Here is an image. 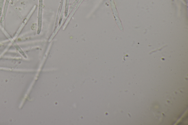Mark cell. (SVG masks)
<instances>
[{
	"mask_svg": "<svg viewBox=\"0 0 188 125\" xmlns=\"http://www.w3.org/2000/svg\"><path fill=\"white\" fill-rule=\"evenodd\" d=\"M10 0H6L4 6V8L3 10L2 13V16L0 20V22L1 23H2L4 21L5 19L6 16L7 10H8V7L10 3Z\"/></svg>",
	"mask_w": 188,
	"mask_h": 125,
	"instance_id": "6da1fadb",
	"label": "cell"
},
{
	"mask_svg": "<svg viewBox=\"0 0 188 125\" xmlns=\"http://www.w3.org/2000/svg\"><path fill=\"white\" fill-rule=\"evenodd\" d=\"M4 0H0V17H1L3 10V5Z\"/></svg>",
	"mask_w": 188,
	"mask_h": 125,
	"instance_id": "7a4b0ae2",
	"label": "cell"
}]
</instances>
